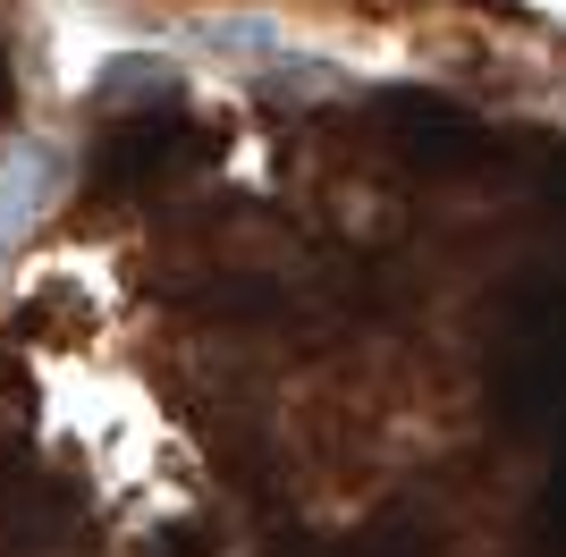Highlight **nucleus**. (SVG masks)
Listing matches in <instances>:
<instances>
[{
  "instance_id": "obj_1",
  "label": "nucleus",
  "mask_w": 566,
  "mask_h": 557,
  "mask_svg": "<svg viewBox=\"0 0 566 557\" xmlns=\"http://www.w3.org/2000/svg\"><path fill=\"white\" fill-rule=\"evenodd\" d=\"M60 186H69V153H60L51 136L0 144V254L43 229V211L60 203Z\"/></svg>"
}]
</instances>
